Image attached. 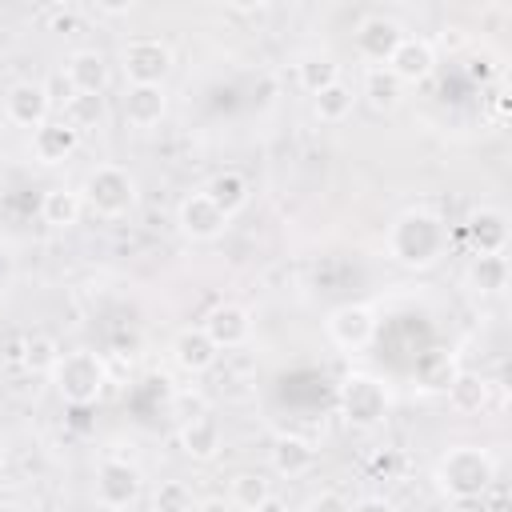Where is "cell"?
Returning a JSON list of instances; mask_svg holds the SVG:
<instances>
[{
	"mask_svg": "<svg viewBox=\"0 0 512 512\" xmlns=\"http://www.w3.org/2000/svg\"><path fill=\"white\" fill-rule=\"evenodd\" d=\"M444 248H448V228L436 212L412 208L388 228V252L404 268H428L444 256Z\"/></svg>",
	"mask_w": 512,
	"mask_h": 512,
	"instance_id": "1",
	"label": "cell"
},
{
	"mask_svg": "<svg viewBox=\"0 0 512 512\" xmlns=\"http://www.w3.org/2000/svg\"><path fill=\"white\" fill-rule=\"evenodd\" d=\"M492 480H496V460H492V452H484L476 444L448 448L436 460V484L452 500H480L492 488Z\"/></svg>",
	"mask_w": 512,
	"mask_h": 512,
	"instance_id": "2",
	"label": "cell"
},
{
	"mask_svg": "<svg viewBox=\"0 0 512 512\" xmlns=\"http://www.w3.org/2000/svg\"><path fill=\"white\" fill-rule=\"evenodd\" d=\"M80 196H84V208H92L96 216L120 220V216H128L136 208V180L120 164H96L88 172Z\"/></svg>",
	"mask_w": 512,
	"mask_h": 512,
	"instance_id": "3",
	"label": "cell"
},
{
	"mask_svg": "<svg viewBox=\"0 0 512 512\" xmlns=\"http://www.w3.org/2000/svg\"><path fill=\"white\" fill-rule=\"evenodd\" d=\"M52 380H56V388H60V396H64L68 404H92V400H100V392H104V384H108V368H104V360H100L96 352H88V348H80V352H60V360H56V368H52Z\"/></svg>",
	"mask_w": 512,
	"mask_h": 512,
	"instance_id": "4",
	"label": "cell"
},
{
	"mask_svg": "<svg viewBox=\"0 0 512 512\" xmlns=\"http://www.w3.org/2000/svg\"><path fill=\"white\" fill-rule=\"evenodd\" d=\"M388 388L376 380V376H364V372H352L344 376L340 384V412L352 428H376L384 416H388Z\"/></svg>",
	"mask_w": 512,
	"mask_h": 512,
	"instance_id": "5",
	"label": "cell"
},
{
	"mask_svg": "<svg viewBox=\"0 0 512 512\" xmlns=\"http://www.w3.org/2000/svg\"><path fill=\"white\" fill-rule=\"evenodd\" d=\"M120 60H124L128 84H164V76L172 72V48L156 36H132Z\"/></svg>",
	"mask_w": 512,
	"mask_h": 512,
	"instance_id": "6",
	"label": "cell"
},
{
	"mask_svg": "<svg viewBox=\"0 0 512 512\" xmlns=\"http://www.w3.org/2000/svg\"><path fill=\"white\" fill-rule=\"evenodd\" d=\"M324 328H328V340H332L336 348L360 352V348H368L372 336H376V312H372L368 304H340V308L328 312Z\"/></svg>",
	"mask_w": 512,
	"mask_h": 512,
	"instance_id": "7",
	"label": "cell"
},
{
	"mask_svg": "<svg viewBox=\"0 0 512 512\" xmlns=\"http://www.w3.org/2000/svg\"><path fill=\"white\" fill-rule=\"evenodd\" d=\"M136 496H140V472L128 460H104L96 472V504L108 512H120Z\"/></svg>",
	"mask_w": 512,
	"mask_h": 512,
	"instance_id": "8",
	"label": "cell"
},
{
	"mask_svg": "<svg viewBox=\"0 0 512 512\" xmlns=\"http://www.w3.org/2000/svg\"><path fill=\"white\" fill-rule=\"evenodd\" d=\"M384 68H388L400 84H420V80H428L432 68H436V48H432V40H424V36H404V40L396 44V52L388 56Z\"/></svg>",
	"mask_w": 512,
	"mask_h": 512,
	"instance_id": "9",
	"label": "cell"
},
{
	"mask_svg": "<svg viewBox=\"0 0 512 512\" xmlns=\"http://www.w3.org/2000/svg\"><path fill=\"white\" fill-rule=\"evenodd\" d=\"M204 336L220 348V352H232V348H244V340L252 336V316L248 308L240 304H216L208 316H204Z\"/></svg>",
	"mask_w": 512,
	"mask_h": 512,
	"instance_id": "10",
	"label": "cell"
},
{
	"mask_svg": "<svg viewBox=\"0 0 512 512\" xmlns=\"http://www.w3.org/2000/svg\"><path fill=\"white\" fill-rule=\"evenodd\" d=\"M48 112H52V100H48L44 84L20 80V84H12L8 96H4V116H8L16 128H32V132H36V128L48 120Z\"/></svg>",
	"mask_w": 512,
	"mask_h": 512,
	"instance_id": "11",
	"label": "cell"
},
{
	"mask_svg": "<svg viewBox=\"0 0 512 512\" xmlns=\"http://www.w3.org/2000/svg\"><path fill=\"white\" fill-rule=\"evenodd\" d=\"M176 224H180V232H184L188 240H216V236L224 232L228 216H224L204 192H192V196L180 200V208H176Z\"/></svg>",
	"mask_w": 512,
	"mask_h": 512,
	"instance_id": "12",
	"label": "cell"
},
{
	"mask_svg": "<svg viewBox=\"0 0 512 512\" xmlns=\"http://www.w3.org/2000/svg\"><path fill=\"white\" fill-rule=\"evenodd\" d=\"M120 112H124V124L132 128H152L164 120L168 112V92L164 84H128L124 100H120Z\"/></svg>",
	"mask_w": 512,
	"mask_h": 512,
	"instance_id": "13",
	"label": "cell"
},
{
	"mask_svg": "<svg viewBox=\"0 0 512 512\" xmlns=\"http://www.w3.org/2000/svg\"><path fill=\"white\" fill-rule=\"evenodd\" d=\"M404 40V28L392 20V16H368L360 28H356V48L360 56L376 60V64H388V56L396 52V44Z\"/></svg>",
	"mask_w": 512,
	"mask_h": 512,
	"instance_id": "14",
	"label": "cell"
},
{
	"mask_svg": "<svg viewBox=\"0 0 512 512\" xmlns=\"http://www.w3.org/2000/svg\"><path fill=\"white\" fill-rule=\"evenodd\" d=\"M76 144H80V132L60 116V120H44L36 132H32V156L40 160V164H60V160H68L72 152H76Z\"/></svg>",
	"mask_w": 512,
	"mask_h": 512,
	"instance_id": "15",
	"label": "cell"
},
{
	"mask_svg": "<svg viewBox=\"0 0 512 512\" xmlns=\"http://www.w3.org/2000/svg\"><path fill=\"white\" fill-rule=\"evenodd\" d=\"M468 240L476 256H500L508 248V216L500 208H476L468 216Z\"/></svg>",
	"mask_w": 512,
	"mask_h": 512,
	"instance_id": "16",
	"label": "cell"
},
{
	"mask_svg": "<svg viewBox=\"0 0 512 512\" xmlns=\"http://www.w3.org/2000/svg\"><path fill=\"white\" fill-rule=\"evenodd\" d=\"M268 460H272V472L296 480V476H304L316 464V448L304 436H296V432H280L272 440V448H268Z\"/></svg>",
	"mask_w": 512,
	"mask_h": 512,
	"instance_id": "17",
	"label": "cell"
},
{
	"mask_svg": "<svg viewBox=\"0 0 512 512\" xmlns=\"http://www.w3.org/2000/svg\"><path fill=\"white\" fill-rule=\"evenodd\" d=\"M172 356L184 372H208L220 356V348L204 336V328H184L176 340H172Z\"/></svg>",
	"mask_w": 512,
	"mask_h": 512,
	"instance_id": "18",
	"label": "cell"
},
{
	"mask_svg": "<svg viewBox=\"0 0 512 512\" xmlns=\"http://www.w3.org/2000/svg\"><path fill=\"white\" fill-rule=\"evenodd\" d=\"M64 72H68V80H72L76 92H104V84H108V60H104V52H96V48L72 52Z\"/></svg>",
	"mask_w": 512,
	"mask_h": 512,
	"instance_id": "19",
	"label": "cell"
},
{
	"mask_svg": "<svg viewBox=\"0 0 512 512\" xmlns=\"http://www.w3.org/2000/svg\"><path fill=\"white\" fill-rule=\"evenodd\" d=\"M180 448H184V456L188 460H212L216 452H220V424L212 420V416H196V420H188L184 428H180Z\"/></svg>",
	"mask_w": 512,
	"mask_h": 512,
	"instance_id": "20",
	"label": "cell"
},
{
	"mask_svg": "<svg viewBox=\"0 0 512 512\" xmlns=\"http://www.w3.org/2000/svg\"><path fill=\"white\" fill-rule=\"evenodd\" d=\"M200 192H204V196H208V200H212L228 220L248 204V180H244L240 172H216Z\"/></svg>",
	"mask_w": 512,
	"mask_h": 512,
	"instance_id": "21",
	"label": "cell"
},
{
	"mask_svg": "<svg viewBox=\"0 0 512 512\" xmlns=\"http://www.w3.org/2000/svg\"><path fill=\"white\" fill-rule=\"evenodd\" d=\"M80 212H84V196L72 188H48L40 200V216L52 228H72L80 220Z\"/></svg>",
	"mask_w": 512,
	"mask_h": 512,
	"instance_id": "22",
	"label": "cell"
},
{
	"mask_svg": "<svg viewBox=\"0 0 512 512\" xmlns=\"http://www.w3.org/2000/svg\"><path fill=\"white\" fill-rule=\"evenodd\" d=\"M364 96H368V104H372L376 112H392V108L400 104V96H404V84H400L384 64H372V68L364 72Z\"/></svg>",
	"mask_w": 512,
	"mask_h": 512,
	"instance_id": "23",
	"label": "cell"
},
{
	"mask_svg": "<svg viewBox=\"0 0 512 512\" xmlns=\"http://www.w3.org/2000/svg\"><path fill=\"white\" fill-rule=\"evenodd\" d=\"M468 284H472V292H480V296L500 292V288L508 284V256H504V252H500V256H476V260L468 264Z\"/></svg>",
	"mask_w": 512,
	"mask_h": 512,
	"instance_id": "24",
	"label": "cell"
},
{
	"mask_svg": "<svg viewBox=\"0 0 512 512\" xmlns=\"http://www.w3.org/2000/svg\"><path fill=\"white\" fill-rule=\"evenodd\" d=\"M460 376L456 360L448 352H428L416 360V384L428 388V392H448V384Z\"/></svg>",
	"mask_w": 512,
	"mask_h": 512,
	"instance_id": "25",
	"label": "cell"
},
{
	"mask_svg": "<svg viewBox=\"0 0 512 512\" xmlns=\"http://www.w3.org/2000/svg\"><path fill=\"white\" fill-rule=\"evenodd\" d=\"M268 496H272V484H268L260 472H236V476H232V488H228V504H232V508L256 512Z\"/></svg>",
	"mask_w": 512,
	"mask_h": 512,
	"instance_id": "26",
	"label": "cell"
},
{
	"mask_svg": "<svg viewBox=\"0 0 512 512\" xmlns=\"http://www.w3.org/2000/svg\"><path fill=\"white\" fill-rule=\"evenodd\" d=\"M448 400H452L456 412H480L488 404V380L484 376H472V372H460L448 384Z\"/></svg>",
	"mask_w": 512,
	"mask_h": 512,
	"instance_id": "27",
	"label": "cell"
},
{
	"mask_svg": "<svg viewBox=\"0 0 512 512\" xmlns=\"http://www.w3.org/2000/svg\"><path fill=\"white\" fill-rule=\"evenodd\" d=\"M296 76H300V84H304V92H324V88H332L336 80H340V64L332 60V56H304L300 60V68H296Z\"/></svg>",
	"mask_w": 512,
	"mask_h": 512,
	"instance_id": "28",
	"label": "cell"
},
{
	"mask_svg": "<svg viewBox=\"0 0 512 512\" xmlns=\"http://www.w3.org/2000/svg\"><path fill=\"white\" fill-rule=\"evenodd\" d=\"M56 360H60V348H56V340H52V336H44V332H32V336H24V348H20V364H24L32 376H40V372H52V368H56Z\"/></svg>",
	"mask_w": 512,
	"mask_h": 512,
	"instance_id": "29",
	"label": "cell"
},
{
	"mask_svg": "<svg viewBox=\"0 0 512 512\" xmlns=\"http://www.w3.org/2000/svg\"><path fill=\"white\" fill-rule=\"evenodd\" d=\"M352 88L344 84V80H336L332 88H324V92H316V100H312V108H316V120H324V124H336V120H344L348 112H352Z\"/></svg>",
	"mask_w": 512,
	"mask_h": 512,
	"instance_id": "30",
	"label": "cell"
},
{
	"mask_svg": "<svg viewBox=\"0 0 512 512\" xmlns=\"http://www.w3.org/2000/svg\"><path fill=\"white\" fill-rule=\"evenodd\" d=\"M64 120L80 132V128H92L104 120V96L100 92H76L68 104H64Z\"/></svg>",
	"mask_w": 512,
	"mask_h": 512,
	"instance_id": "31",
	"label": "cell"
},
{
	"mask_svg": "<svg viewBox=\"0 0 512 512\" xmlns=\"http://www.w3.org/2000/svg\"><path fill=\"white\" fill-rule=\"evenodd\" d=\"M152 508H156V512H192V492H188V484L164 480V484L156 488V496H152Z\"/></svg>",
	"mask_w": 512,
	"mask_h": 512,
	"instance_id": "32",
	"label": "cell"
},
{
	"mask_svg": "<svg viewBox=\"0 0 512 512\" xmlns=\"http://www.w3.org/2000/svg\"><path fill=\"white\" fill-rule=\"evenodd\" d=\"M44 92H48V100H52V108L60 104H68L72 96H76V88H72V80H68V72H52L48 80H44Z\"/></svg>",
	"mask_w": 512,
	"mask_h": 512,
	"instance_id": "33",
	"label": "cell"
},
{
	"mask_svg": "<svg viewBox=\"0 0 512 512\" xmlns=\"http://www.w3.org/2000/svg\"><path fill=\"white\" fill-rule=\"evenodd\" d=\"M176 412H180L184 424H188V420H196V416H208V400H204L200 392H180V396H176Z\"/></svg>",
	"mask_w": 512,
	"mask_h": 512,
	"instance_id": "34",
	"label": "cell"
},
{
	"mask_svg": "<svg viewBox=\"0 0 512 512\" xmlns=\"http://www.w3.org/2000/svg\"><path fill=\"white\" fill-rule=\"evenodd\" d=\"M308 512H352V500L340 492H320L308 500Z\"/></svg>",
	"mask_w": 512,
	"mask_h": 512,
	"instance_id": "35",
	"label": "cell"
},
{
	"mask_svg": "<svg viewBox=\"0 0 512 512\" xmlns=\"http://www.w3.org/2000/svg\"><path fill=\"white\" fill-rule=\"evenodd\" d=\"M76 12L72 8H52V16H48V28L52 32H76Z\"/></svg>",
	"mask_w": 512,
	"mask_h": 512,
	"instance_id": "36",
	"label": "cell"
},
{
	"mask_svg": "<svg viewBox=\"0 0 512 512\" xmlns=\"http://www.w3.org/2000/svg\"><path fill=\"white\" fill-rule=\"evenodd\" d=\"M352 512H396V504L384 500V496H364V500L352 504Z\"/></svg>",
	"mask_w": 512,
	"mask_h": 512,
	"instance_id": "37",
	"label": "cell"
},
{
	"mask_svg": "<svg viewBox=\"0 0 512 512\" xmlns=\"http://www.w3.org/2000/svg\"><path fill=\"white\" fill-rule=\"evenodd\" d=\"M192 512H236V508H232L224 496H208V500H200Z\"/></svg>",
	"mask_w": 512,
	"mask_h": 512,
	"instance_id": "38",
	"label": "cell"
},
{
	"mask_svg": "<svg viewBox=\"0 0 512 512\" xmlns=\"http://www.w3.org/2000/svg\"><path fill=\"white\" fill-rule=\"evenodd\" d=\"M440 48H444V52H456V48H464V32H460V28H444V36H440Z\"/></svg>",
	"mask_w": 512,
	"mask_h": 512,
	"instance_id": "39",
	"label": "cell"
},
{
	"mask_svg": "<svg viewBox=\"0 0 512 512\" xmlns=\"http://www.w3.org/2000/svg\"><path fill=\"white\" fill-rule=\"evenodd\" d=\"M468 72H472V76H476V80H488V76H492V72H496V68H492V56H484V60H476V64H472V68H468Z\"/></svg>",
	"mask_w": 512,
	"mask_h": 512,
	"instance_id": "40",
	"label": "cell"
},
{
	"mask_svg": "<svg viewBox=\"0 0 512 512\" xmlns=\"http://www.w3.org/2000/svg\"><path fill=\"white\" fill-rule=\"evenodd\" d=\"M488 512H508V496H504V488H496V492H492V500H488Z\"/></svg>",
	"mask_w": 512,
	"mask_h": 512,
	"instance_id": "41",
	"label": "cell"
},
{
	"mask_svg": "<svg viewBox=\"0 0 512 512\" xmlns=\"http://www.w3.org/2000/svg\"><path fill=\"white\" fill-rule=\"evenodd\" d=\"M132 4H96V12H104V16H124Z\"/></svg>",
	"mask_w": 512,
	"mask_h": 512,
	"instance_id": "42",
	"label": "cell"
},
{
	"mask_svg": "<svg viewBox=\"0 0 512 512\" xmlns=\"http://www.w3.org/2000/svg\"><path fill=\"white\" fill-rule=\"evenodd\" d=\"M256 512H288V504H284V500H276V496H268V500H264Z\"/></svg>",
	"mask_w": 512,
	"mask_h": 512,
	"instance_id": "43",
	"label": "cell"
},
{
	"mask_svg": "<svg viewBox=\"0 0 512 512\" xmlns=\"http://www.w3.org/2000/svg\"><path fill=\"white\" fill-rule=\"evenodd\" d=\"M448 512H480V508H476V504H472V500H456V504H452V508H448Z\"/></svg>",
	"mask_w": 512,
	"mask_h": 512,
	"instance_id": "44",
	"label": "cell"
},
{
	"mask_svg": "<svg viewBox=\"0 0 512 512\" xmlns=\"http://www.w3.org/2000/svg\"><path fill=\"white\" fill-rule=\"evenodd\" d=\"M0 512H8V508H4V504H0Z\"/></svg>",
	"mask_w": 512,
	"mask_h": 512,
	"instance_id": "45",
	"label": "cell"
}]
</instances>
